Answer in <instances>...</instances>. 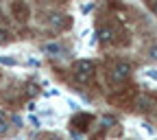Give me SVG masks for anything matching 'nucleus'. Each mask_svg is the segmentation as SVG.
Masks as SVG:
<instances>
[{"label":"nucleus","mask_w":157,"mask_h":140,"mask_svg":"<svg viewBox=\"0 0 157 140\" xmlns=\"http://www.w3.org/2000/svg\"><path fill=\"white\" fill-rule=\"evenodd\" d=\"M0 64H5V66H15V59H11V57H0Z\"/></svg>","instance_id":"9"},{"label":"nucleus","mask_w":157,"mask_h":140,"mask_svg":"<svg viewBox=\"0 0 157 140\" xmlns=\"http://www.w3.org/2000/svg\"><path fill=\"white\" fill-rule=\"evenodd\" d=\"M137 105H140V110H144V112H153L157 107V101L151 98V96H140L137 98Z\"/></svg>","instance_id":"7"},{"label":"nucleus","mask_w":157,"mask_h":140,"mask_svg":"<svg viewBox=\"0 0 157 140\" xmlns=\"http://www.w3.org/2000/svg\"><path fill=\"white\" fill-rule=\"evenodd\" d=\"M7 129H9V127H7V123H5V121H0V136L7 134Z\"/></svg>","instance_id":"13"},{"label":"nucleus","mask_w":157,"mask_h":140,"mask_svg":"<svg viewBox=\"0 0 157 140\" xmlns=\"http://www.w3.org/2000/svg\"><path fill=\"white\" fill-rule=\"evenodd\" d=\"M70 125H72V129H76V131H85V129L92 125V116H90V114H76L72 121H70Z\"/></svg>","instance_id":"5"},{"label":"nucleus","mask_w":157,"mask_h":140,"mask_svg":"<svg viewBox=\"0 0 157 140\" xmlns=\"http://www.w3.org/2000/svg\"><path fill=\"white\" fill-rule=\"evenodd\" d=\"M146 74H148V77H151V79H155V81H157V70H148V72H146Z\"/></svg>","instance_id":"15"},{"label":"nucleus","mask_w":157,"mask_h":140,"mask_svg":"<svg viewBox=\"0 0 157 140\" xmlns=\"http://www.w3.org/2000/svg\"><path fill=\"white\" fill-rule=\"evenodd\" d=\"M133 96H135V90L133 88L120 90V94H111L109 96V103H113V105H129L133 101Z\"/></svg>","instance_id":"3"},{"label":"nucleus","mask_w":157,"mask_h":140,"mask_svg":"<svg viewBox=\"0 0 157 140\" xmlns=\"http://www.w3.org/2000/svg\"><path fill=\"white\" fill-rule=\"evenodd\" d=\"M98 37H101L105 44H111V42H116V37H127V35H122V31L116 29V26H103Z\"/></svg>","instance_id":"4"},{"label":"nucleus","mask_w":157,"mask_h":140,"mask_svg":"<svg viewBox=\"0 0 157 140\" xmlns=\"http://www.w3.org/2000/svg\"><path fill=\"white\" fill-rule=\"evenodd\" d=\"M9 31H5V29H0V42H9Z\"/></svg>","instance_id":"10"},{"label":"nucleus","mask_w":157,"mask_h":140,"mask_svg":"<svg viewBox=\"0 0 157 140\" xmlns=\"http://www.w3.org/2000/svg\"><path fill=\"white\" fill-rule=\"evenodd\" d=\"M37 92H39V88L35 83H29V94H37Z\"/></svg>","instance_id":"12"},{"label":"nucleus","mask_w":157,"mask_h":140,"mask_svg":"<svg viewBox=\"0 0 157 140\" xmlns=\"http://www.w3.org/2000/svg\"><path fill=\"white\" fill-rule=\"evenodd\" d=\"M44 50H46V53H50V55H63L61 44H57V42H55V44H46V46H44Z\"/></svg>","instance_id":"8"},{"label":"nucleus","mask_w":157,"mask_h":140,"mask_svg":"<svg viewBox=\"0 0 157 140\" xmlns=\"http://www.w3.org/2000/svg\"><path fill=\"white\" fill-rule=\"evenodd\" d=\"M11 11H13V15H15L17 22H26L29 15H31V9H29V5H24V2H13V5H11Z\"/></svg>","instance_id":"6"},{"label":"nucleus","mask_w":157,"mask_h":140,"mask_svg":"<svg viewBox=\"0 0 157 140\" xmlns=\"http://www.w3.org/2000/svg\"><path fill=\"white\" fill-rule=\"evenodd\" d=\"M103 123H105V127H109V125L116 123V118H113V116H103Z\"/></svg>","instance_id":"11"},{"label":"nucleus","mask_w":157,"mask_h":140,"mask_svg":"<svg viewBox=\"0 0 157 140\" xmlns=\"http://www.w3.org/2000/svg\"><path fill=\"white\" fill-rule=\"evenodd\" d=\"M129 74H131V64L129 62H118L109 70V81L111 83H122Z\"/></svg>","instance_id":"2"},{"label":"nucleus","mask_w":157,"mask_h":140,"mask_svg":"<svg viewBox=\"0 0 157 140\" xmlns=\"http://www.w3.org/2000/svg\"><path fill=\"white\" fill-rule=\"evenodd\" d=\"M151 57H153V59H157V46H155V48H151Z\"/></svg>","instance_id":"16"},{"label":"nucleus","mask_w":157,"mask_h":140,"mask_svg":"<svg viewBox=\"0 0 157 140\" xmlns=\"http://www.w3.org/2000/svg\"><path fill=\"white\" fill-rule=\"evenodd\" d=\"M148 7H151V9H153V13L157 15V2H155V0H151V2H148Z\"/></svg>","instance_id":"14"},{"label":"nucleus","mask_w":157,"mask_h":140,"mask_svg":"<svg viewBox=\"0 0 157 140\" xmlns=\"http://www.w3.org/2000/svg\"><path fill=\"white\" fill-rule=\"evenodd\" d=\"M94 77V64L87 59H78L72 66V79L76 83H90Z\"/></svg>","instance_id":"1"}]
</instances>
